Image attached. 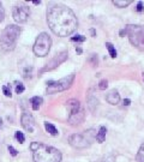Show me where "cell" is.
<instances>
[{"label": "cell", "mask_w": 144, "mask_h": 162, "mask_svg": "<svg viewBox=\"0 0 144 162\" xmlns=\"http://www.w3.org/2000/svg\"><path fill=\"white\" fill-rule=\"evenodd\" d=\"M24 85L22 84V83H18V82H16V94H22L23 91H24Z\"/></svg>", "instance_id": "23"}, {"label": "cell", "mask_w": 144, "mask_h": 162, "mask_svg": "<svg viewBox=\"0 0 144 162\" xmlns=\"http://www.w3.org/2000/svg\"><path fill=\"white\" fill-rule=\"evenodd\" d=\"M21 122H22V126H23V129L25 131H28V132H34L35 131L36 124H35V120H34V118H32L31 114L23 113L22 118H21Z\"/></svg>", "instance_id": "10"}, {"label": "cell", "mask_w": 144, "mask_h": 162, "mask_svg": "<svg viewBox=\"0 0 144 162\" xmlns=\"http://www.w3.org/2000/svg\"><path fill=\"white\" fill-rule=\"evenodd\" d=\"M2 91H4V94L5 96H7V97H11V89H10V87L9 85H4L2 87Z\"/></svg>", "instance_id": "26"}, {"label": "cell", "mask_w": 144, "mask_h": 162, "mask_svg": "<svg viewBox=\"0 0 144 162\" xmlns=\"http://www.w3.org/2000/svg\"><path fill=\"white\" fill-rule=\"evenodd\" d=\"M126 35L129 36L130 42L139 48V49H144V25H132L130 24L125 28Z\"/></svg>", "instance_id": "6"}, {"label": "cell", "mask_w": 144, "mask_h": 162, "mask_svg": "<svg viewBox=\"0 0 144 162\" xmlns=\"http://www.w3.org/2000/svg\"><path fill=\"white\" fill-rule=\"evenodd\" d=\"M14 137H16V139L22 144V143H24V141H25V137L24 135L22 133V132H19V131H17L16 133H14Z\"/></svg>", "instance_id": "22"}, {"label": "cell", "mask_w": 144, "mask_h": 162, "mask_svg": "<svg viewBox=\"0 0 144 162\" xmlns=\"http://www.w3.org/2000/svg\"><path fill=\"white\" fill-rule=\"evenodd\" d=\"M9 151H10V154H11L12 156H17V155H18V151H17L13 147H11V145H9Z\"/></svg>", "instance_id": "28"}, {"label": "cell", "mask_w": 144, "mask_h": 162, "mask_svg": "<svg viewBox=\"0 0 144 162\" xmlns=\"http://www.w3.org/2000/svg\"><path fill=\"white\" fill-rule=\"evenodd\" d=\"M71 41H73V42H84V41H85V36H83V35H77V36H73L71 39Z\"/></svg>", "instance_id": "24"}, {"label": "cell", "mask_w": 144, "mask_h": 162, "mask_svg": "<svg viewBox=\"0 0 144 162\" xmlns=\"http://www.w3.org/2000/svg\"><path fill=\"white\" fill-rule=\"evenodd\" d=\"M31 75H32V66H31L30 64L22 68V76H23L25 79L31 78Z\"/></svg>", "instance_id": "15"}, {"label": "cell", "mask_w": 144, "mask_h": 162, "mask_svg": "<svg viewBox=\"0 0 144 162\" xmlns=\"http://www.w3.org/2000/svg\"><path fill=\"white\" fill-rule=\"evenodd\" d=\"M21 35V28L18 25H7V27L4 29L2 34H1V37H0V46H1V49L4 52H10V51H13L16 44H17V41L18 37Z\"/></svg>", "instance_id": "3"}, {"label": "cell", "mask_w": 144, "mask_h": 162, "mask_svg": "<svg viewBox=\"0 0 144 162\" xmlns=\"http://www.w3.org/2000/svg\"><path fill=\"white\" fill-rule=\"evenodd\" d=\"M84 118H85V113L83 109H81L78 113H76L73 115H69V122L72 126H76V125H79L84 122Z\"/></svg>", "instance_id": "11"}, {"label": "cell", "mask_w": 144, "mask_h": 162, "mask_svg": "<svg viewBox=\"0 0 144 162\" xmlns=\"http://www.w3.org/2000/svg\"><path fill=\"white\" fill-rule=\"evenodd\" d=\"M130 103H131V101H130L129 98L124 100V106H130Z\"/></svg>", "instance_id": "31"}, {"label": "cell", "mask_w": 144, "mask_h": 162, "mask_svg": "<svg viewBox=\"0 0 144 162\" xmlns=\"http://www.w3.org/2000/svg\"><path fill=\"white\" fill-rule=\"evenodd\" d=\"M131 2H132L131 0H113V4H114L116 7H120V9L129 6Z\"/></svg>", "instance_id": "19"}, {"label": "cell", "mask_w": 144, "mask_h": 162, "mask_svg": "<svg viewBox=\"0 0 144 162\" xmlns=\"http://www.w3.org/2000/svg\"><path fill=\"white\" fill-rule=\"evenodd\" d=\"M47 23L49 29L60 37L70 36L78 27L74 12L65 5H52L47 10Z\"/></svg>", "instance_id": "1"}, {"label": "cell", "mask_w": 144, "mask_h": 162, "mask_svg": "<svg viewBox=\"0 0 144 162\" xmlns=\"http://www.w3.org/2000/svg\"><path fill=\"white\" fill-rule=\"evenodd\" d=\"M30 149L32 151L34 162H60L61 152L54 147L41 144L37 142L31 143Z\"/></svg>", "instance_id": "2"}, {"label": "cell", "mask_w": 144, "mask_h": 162, "mask_svg": "<svg viewBox=\"0 0 144 162\" xmlns=\"http://www.w3.org/2000/svg\"><path fill=\"white\" fill-rule=\"evenodd\" d=\"M44 129H46V131H47L48 133H51L52 136H57L58 133H59L58 130L55 129V126L52 125L51 122H44Z\"/></svg>", "instance_id": "18"}, {"label": "cell", "mask_w": 144, "mask_h": 162, "mask_svg": "<svg viewBox=\"0 0 144 162\" xmlns=\"http://www.w3.org/2000/svg\"><path fill=\"white\" fill-rule=\"evenodd\" d=\"M67 108L70 110V115H73L76 113H78L81 110V103L76 98H71L69 102H67Z\"/></svg>", "instance_id": "13"}, {"label": "cell", "mask_w": 144, "mask_h": 162, "mask_svg": "<svg viewBox=\"0 0 144 162\" xmlns=\"http://www.w3.org/2000/svg\"><path fill=\"white\" fill-rule=\"evenodd\" d=\"M76 52H77L78 54H81L82 53V49H81V48H76Z\"/></svg>", "instance_id": "32"}, {"label": "cell", "mask_w": 144, "mask_h": 162, "mask_svg": "<svg viewBox=\"0 0 144 162\" xmlns=\"http://www.w3.org/2000/svg\"><path fill=\"white\" fill-rule=\"evenodd\" d=\"M73 81H74V73H71V75H69V76H66L59 81L49 82V83H47L48 87H47L46 91H47V94H57L60 91L67 90L72 85Z\"/></svg>", "instance_id": "7"}, {"label": "cell", "mask_w": 144, "mask_h": 162, "mask_svg": "<svg viewBox=\"0 0 144 162\" xmlns=\"http://www.w3.org/2000/svg\"><path fill=\"white\" fill-rule=\"evenodd\" d=\"M137 11H138V12H142V11H143V4H142L141 1L137 4Z\"/></svg>", "instance_id": "30"}, {"label": "cell", "mask_w": 144, "mask_h": 162, "mask_svg": "<svg viewBox=\"0 0 144 162\" xmlns=\"http://www.w3.org/2000/svg\"><path fill=\"white\" fill-rule=\"evenodd\" d=\"M96 139V135L94 130L84 131V133H74L69 137V143L73 148L77 149H85L90 147L93 141Z\"/></svg>", "instance_id": "4"}, {"label": "cell", "mask_w": 144, "mask_h": 162, "mask_svg": "<svg viewBox=\"0 0 144 162\" xmlns=\"http://www.w3.org/2000/svg\"><path fill=\"white\" fill-rule=\"evenodd\" d=\"M51 46H52V39L47 33H41L35 41V44L32 47V52L36 56L43 58L46 55H48L51 51Z\"/></svg>", "instance_id": "5"}, {"label": "cell", "mask_w": 144, "mask_h": 162, "mask_svg": "<svg viewBox=\"0 0 144 162\" xmlns=\"http://www.w3.org/2000/svg\"><path fill=\"white\" fill-rule=\"evenodd\" d=\"M1 126H2V120L0 119V127H1Z\"/></svg>", "instance_id": "33"}, {"label": "cell", "mask_w": 144, "mask_h": 162, "mask_svg": "<svg viewBox=\"0 0 144 162\" xmlns=\"http://www.w3.org/2000/svg\"><path fill=\"white\" fill-rule=\"evenodd\" d=\"M106 132H107V129L104 126H101L100 127V131L96 133V141L99 143H103L104 138H106Z\"/></svg>", "instance_id": "17"}, {"label": "cell", "mask_w": 144, "mask_h": 162, "mask_svg": "<svg viewBox=\"0 0 144 162\" xmlns=\"http://www.w3.org/2000/svg\"><path fill=\"white\" fill-rule=\"evenodd\" d=\"M67 55H69V54H67L66 51L55 54V55L53 56V59H51V60L46 64V66L42 68V72H46V71H52V70L57 68L60 64H63V63L67 59Z\"/></svg>", "instance_id": "9"}, {"label": "cell", "mask_w": 144, "mask_h": 162, "mask_svg": "<svg viewBox=\"0 0 144 162\" xmlns=\"http://www.w3.org/2000/svg\"><path fill=\"white\" fill-rule=\"evenodd\" d=\"M97 103H99V101H97L96 97H94V96H89L88 97V107H89V109L91 112H95V109L97 107Z\"/></svg>", "instance_id": "16"}, {"label": "cell", "mask_w": 144, "mask_h": 162, "mask_svg": "<svg viewBox=\"0 0 144 162\" xmlns=\"http://www.w3.org/2000/svg\"><path fill=\"white\" fill-rule=\"evenodd\" d=\"M107 87H108V82L106 81V79L100 81V83H99V89H101V90H106Z\"/></svg>", "instance_id": "25"}, {"label": "cell", "mask_w": 144, "mask_h": 162, "mask_svg": "<svg viewBox=\"0 0 144 162\" xmlns=\"http://www.w3.org/2000/svg\"><path fill=\"white\" fill-rule=\"evenodd\" d=\"M89 61L93 65H97V56H96V54H91V56L89 58Z\"/></svg>", "instance_id": "27"}, {"label": "cell", "mask_w": 144, "mask_h": 162, "mask_svg": "<svg viewBox=\"0 0 144 162\" xmlns=\"http://www.w3.org/2000/svg\"><path fill=\"white\" fill-rule=\"evenodd\" d=\"M43 100L42 97H40V96H34L32 98H31V106H32V109L34 110H39L40 107H41V105H42Z\"/></svg>", "instance_id": "14"}, {"label": "cell", "mask_w": 144, "mask_h": 162, "mask_svg": "<svg viewBox=\"0 0 144 162\" xmlns=\"http://www.w3.org/2000/svg\"><path fill=\"white\" fill-rule=\"evenodd\" d=\"M106 48L108 49V52H109V55L114 59L115 56H116V51H115L114 46L111 43V42H106Z\"/></svg>", "instance_id": "21"}, {"label": "cell", "mask_w": 144, "mask_h": 162, "mask_svg": "<svg viewBox=\"0 0 144 162\" xmlns=\"http://www.w3.org/2000/svg\"><path fill=\"white\" fill-rule=\"evenodd\" d=\"M143 79H144V72H143Z\"/></svg>", "instance_id": "34"}, {"label": "cell", "mask_w": 144, "mask_h": 162, "mask_svg": "<svg viewBox=\"0 0 144 162\" xmlns=\"http://www.w3.org/2000/svg\"><path fill=\"white\" fill-rule=\"evenodd\" d=\"M136 161L137 162H144V143L141 145V148L137 152V156H136Z\"/></svg>", "instance_id": "20"}, {"label": "cell", "mask_w": 144, "mask_h": 162, "mask_svg": "<svg viewBox=\"0 0 144 162\" xmlns=\"http://www.w3.org/2000/svg\"><path fill=\"white\" fill-rule=\"evenodd\" d=\"M29 14H30V9L25 5H17L12 10L13 19L17 23H25L28 21Z\"/></svg>", "instance_id": "8"}, {"label": "cell", "mask_w": 144, "mask_h": 162, "mask_svg": "<svg viewBox=\"0 0 144 162\" xmlns=\"http://www.w3.org/2000/svg\"><path fill=\"white\" fill-rule=\"evenodd\" d=\"M106 100H107L108 103H111V105L115 106V105H118L119 101H120V95H119V93H118L115 89H113V90H111V91L107 94Z\"/></svg>", "instance_id": "12"}, {"label": "cell", "mask_w": 144, "mask_h": 162, "mask_svg": "<svg viewBox=\"0 0 144 162\" xmlns=\"http://www.w3.org/2000/svg\"><path fill=\"white\" fill-rule=\"evenodd\" d=\"M4 18H5V11H4V9H2V6L0 4V23L4 21Z\"/></svg>", "instance_id": "29"}]
</instances>
